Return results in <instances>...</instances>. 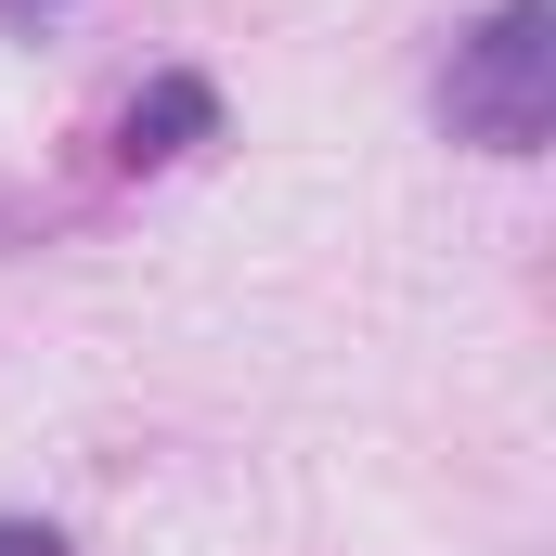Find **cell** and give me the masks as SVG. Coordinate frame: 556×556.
<instances>
[{
    "label": "cell",
    "instance_id": "cell-1",
    "mask_svg": "<svg viewBox=\"0 0 556 556\" xmlns=\"http://www.w3.org/2000/svg\"><path fill=\"white\" fill-rule=\"evenodd\" d=\"M440 130L479 142V155H544V130H556V0H505L479 39H453Z\"/></svg>",
    "mask_w": 556,
    "mask_h": 556
},
{
    "label": "cell",
    "instance_id": "cell-2",
    "mask_svg": "<svg viewBox=\"0 0 556 556\" xmlns=\"http://www.w3.org/2000/svg\"><path fill=\"white\" fill-rule=\"evenodd\" d=\"M207 130H220V91L207 78H155L130 117H117V168H168V155H194Z\"/></svg>",
    "mask_w": 556,
    "mask_h": 556
},
{
    "label": "cell",
    "instance_id": "cell-3",
    "mask_svg": "<svg viewBox=\"0 0 556 556\" xmlns=\"http://www.w3.org/2000/svg\"><path fill=\"white\" fill-rule=\"evenodd\" d=\"M0 556H65V531H39V518H0Z\"/></svg>",
    "mask_w": 556,
    "mask_h": 556
},
{
    "label": "cell",
    "instance_id": "cell-4",
    "mask_svg": "<svg viewBox=\"0 0 556 556\" xmlns=\"http://www.w3.org/2000/svg\"><path fill=\"white\" fill-rule=\"evenodd\" d=\"M39 13H65V0H0V26H39Z\"/></svg>",
    "mask_w": 556,
    "mask_h": 556
}]
</instances>
